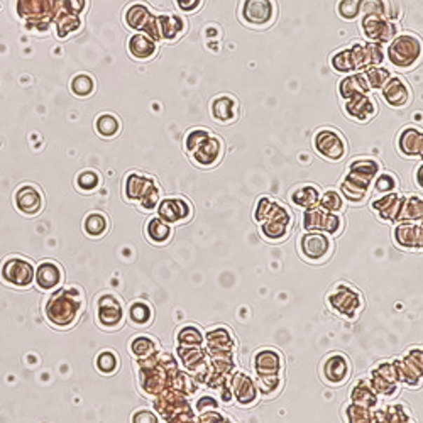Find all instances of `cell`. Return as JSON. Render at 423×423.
I'll return each instance as SVG.
<instances>
[{
  "label": "cell",
  "mask_w": 423,
  "mask_h": 423,
  "mask_svg": "<svg viewBox=\"0 0 423 423\" xmlns=\"http://www.w3.org/2000/svg\"><path fill=\"white\" fill-rule=\"evenodd\" d=\"M398 151L408 158L420 156L423 159V130L418 127H405L398 135Z\"/></svg>",
  "instance_id": "7402d4cb"
},
{
  "label": "cell",
  "mask_w": 423,
  "mask_h": 423,
  "mask_svg": "<svg viewBox=\"0 0 423 423\" xmlns=\"http://www.w3.org/2000/svg\"><path fill=\"white\" fill-rule=\"evenodd\" d=\"M14 205L22 215L36 217L44 208V195L38 184L22 183L14 192Z\"/></svg>",
  "instance_id": "9c48e42d"
},
{
  "label": "cell",
  "mask_w": 423,
  "mask_h": 423,
  "mask_svg": "<svg viewBox=\"0 0 423 423\" xmlns=\"http://www.w3.org/2000/svg\"><path fill=\"white\" fill-rule=\"evenodd\" d=\"M361 27L369 43H389L398 34L396 24L389 20V18H381V15H365L361 22Z\"/></svg>",
  "instance_id": "8fae6325"
},
{
  "label": "cell",
  "mask_w": 423,
  "mask_h": 423,
  "mask_svg": "<svg viewBox=\"0 0 423 423\" xmlns=\"http://www.w3.org/2000/svg\"><path fill=\"white\" fill-rule=\"evenodd\" d=\"M369 90L371 88H369L364 73H351L339 83V93L344 100L364 95V93H369Z\"/></svg>",
  "instance_id": "484cf974"
},
{
  "label": "cell",
  "mask_w": 423,
  "mask_h": 423,
  "mask_svg": "<svg viewBox=\"0 0 423 423\" xmlns=\"http://www.w3.org/2000/svg\"><path fill=\"white\" fill-rule=\"evenodd\" d=\"M300 253H302L303 260L311 262H322L330 256L332 241L322 232H307L305 236L302 237V241H300Z\"/></svg>",
  "instance_id": "30bf717a"
},
{
  "label": "cell",
  "mask_w": 423,
  "mask_h": 423,
  "mask_svg": "<svg viewBox=\"0 0 423 423\" xmlns=\"http://www.w3.org/2000/svg\"><path fill=\"white\" fill-rule=\"evenodd\" d=\"M153 318H154V311H153V307H151L149 303L139 300V302H134L133 305H130L129 320L133 325L145 327V325H147V323L153 322Z\"/></svg>",
  "instance_id": "8d00e7d4"
},
{
  "label": "cell",
  "mask_w": 423,
  "mask_h": 423,
  "mask_svg": "<svg viewBox=\"0 0 423 423\" xmlns=\"http://www.w3.org/2000/svg\"><path fill=\"white\" fill-rule=\"evenodd\" d=\"M349 376H351V363L347 356L334 352L327 357L323 363V377L328 384H344Z\"/></svg>",
  "instance_id": "d6986e66"
},
{
  "label": "cell",
  "mask_w": 423,
  "mask_h": 423,
  "mask_svg": "<svg viewBox=\"0 0 423 423\" xmlns=\"http://www.w3.org/2000/svg\"><path fill=\"white\" fill-rule=\"evenodd\" d=\"M403 202L405 199L403 196L396 195V192L386 193V195L381 196L380 200L372 202V208H375V212L381 217V219L391 220V219H396V217H400Z\"/></svg>",
  "instance_id": "d4e9b609"
},
{
  "label": "cell",
  "mask_w": 423,
  "mask_h": 423,
  "mask_svg": "<svg viewBox=\"0 0 423 423\" xmlns=\"http://www.w3.org/2000/svg\"><path fill=\"white\" fill-rule=\"evenodd\" d=\"M364 76L368 80L369 88L381 90L386 85V81L391 78V73H389V69L380 67V65H375V67H368L364 69Z\"/></svg>",
  "instance_id": "60d3db41"
},
{
  "label": "cell",
  "mask_w": 423,
  "mask_h": 423,
  "mask_svg": "<svg viewBox=\"0 0 423 423\" xmlns=\"http://www.w3.org/2000/svg\"><path fill=\"white\" fill-rule=\"evenodd\" d=\"M344 110H346L349 117L354 119L357 122H369L372 117H376L380 105H377V100L375 97L369 95V93H364V95L346 100Z\"/></svg>",
  "instance_id": "ac0fdd59"
},
{
  "label": "cell",
  "mask_w": 423,
  "mask_h": 423,
  "mask_svg": "<svg viewBox=\"0 0 423 423\" xmlns=\"http://www.w3.org/2000/svg\"><path fill=\"white\" fill-rule=\"evenodd\" d=\"M159 41H176L187 32L188 22L182 14L156 15Z\"/></svg>",
  "instance_id": "ffe728a7"
},
{
  "label": "cell",
  "mask_w": 423,
  "mask_h": 423,
  "mask_svg": "<svg viewBox=\"0 0 423 423\" xmlns=\"http://www.w3.org/2000/svg\"><path fill=\"white\" fill-rule=\"evenodd\" d=\"M239 18L246 26L266 29L278 18L276 0H242Z\"/></svg>",
  "instance_id": "277c9868"
},
{
  "label": "cell",
  "mask_w": 423,
  "mask_h": 423,
  "mask_svg": "<svg viewBox=\"0 0 423 423\" xmlns=\"http://www.w3.org/2000/svg\"><path fill=\"white\" fill-rule=\"evenodd\" d=\"M192 203L182 196H168L158 205V217L168 224H183L192 219Z\"/></svg>",
  "instance_id": "4fadbf2b"
},
{
  "label": "cell",
  "mask_w": 423,
  "mask_h": 423,
  "mask_svg": "<svg viewBox=\"0 0 423 423\" xmlns=\"http://www.w3.org/2000/svg\"><path fill=\"white\" fill-rule=\"evenodd\" d=\"M129 351L137 359H147V357L154 356V352L158 351V342L154 340V337L137 335L129 342Z\"/></svg>",
  "instance_id": "d590c367"
},
{
  "label": "cell",
  "mask_w": 423,
  "mask_h": 423,
  "mask_svg": "<svg viewBox=\"0 0 423 423\" xmlns=\"http://www.w3.org/2000/svg\"><path fill=\"white\" fill-rule=\"evenodd\" d=\"M95 365L98 371L105 376L116 375L119 369V356L114 351H102L97 356Z\"/></svg>",
  "instance_id": "b9f144b4"
},
{
  "label": "cell",
  "mask_w": 423,
  "mask_h": 423,
  "mask_svg": "<svg viewBox=\"0 0 423 423\" xmlns=\"http://www.w3.org/2000/svg\"><path fill=\"white\" fill-rule=\"evenodd\" d=\"M349 423H371V415H369L368 408L361 405H351L349 408Z\"/></svg>",
  "instance_id": "c3c4849f"
},
{
  "label": "cell",
  "mask_w": 423,
  "mask_h": 423,
  "mask_svg": "<svg viewBox=\"0 0 423 423\" xmlns=\"http://www.w3.org/2000/svg\"><path fill=\"white\" fill-rule=\"evenodd\" d=\"M302 225L307 232L322 231L327 234H337L340 232V227H342V220L335 213L323 210V208L311 207L303 215Z\"/></svg>",
  "instance_id": "7c38bea8"
},
{
  "label": "cell",
  "mask_w": 423,
  "mask_h": 423,
  "mask_svg": "<svg viewBox=\"0 0 423 423\" xmlns=\"http://www.w3.org/2000/svg\"><path fill=\"white\" fill-rule=\"evenodd\" d=\"M58 7V0H18V14L27 29H48Z\"/></svg>",
  "instance_id": "3957f363"
},
{
  "label": "cell",
  "mask_w": 423,
  "mask_h": 423,
  "mask_svg": "<svg viewBox=\"0 0 423 423\" xmlns=\"http://www.w3.org/2000/svg\"><path fill=\"white\" fill-rule=\"evenodd\" d=\"M146 236L153 244L164 246L173 239V227L161 217H151L146 224Z\"/></svg>",
  "instance_id": "83f0119b"
},
{
  "label": "cell",
  "mask_w": 423,
  "mask_h": 423,
  "mask_svg": "<svg viewBox=\"0 0 423 423\" xmlns=\"http://www.w3.org/2000/svg\"><path fill=\"white\" fill-rule=\"evenodd\" d=\"M154 184H156V180L153 176L137 173V171L127 173L124 178L126 199L130 200V202H141L142 196H145Z\"/></svg>",
  "instance_id": "44dd1931"
},
{
  "label": "cell",
  "mask_w": 423,
  "mask_h": 423,
  "mask_svg": "<svg viewBox=\"0 0 423 423\" xmlns=\"http://www.w3.org/2000/svg\"><path fill=\"white\" fill-rule=\"evenodd\" d=\"M423 58V41L412 32H401L388 46V60L398 69H413Z\"/></svg>",
  "instance_id": "7a4b0ae2"
},
{
  "label": "cell",
  "mask_w": 423,
  "mask_h": 423,
  "mask_svg": "<svg viewBox=\"0 0 423 423\" xmlns=\"http://www.w3.org/2000/svg\"><path fill=\"white\" fill-rule=\"evenodd\" d=\"M290 202L300 208H311L320 202V192L315 184H300L290 192Z\"/></svg>",
  "instance_id": "f546056e"
},
{
  "label": "cell",
  "mask_w": 423,
  "mask_h": 423,
  "mask_svg": "<svg viewBox=\"0 0 423 423\" xmlns=\"http://www.w3.org/2000/svg\"><path fill=\"white\" fill-rule=\"evenodd\" d=\"M205 0H175L176 7H178L180 12L183 14H195L203 7Z\"/></svg>",
  "instance_id": "f907efd6"
},
{
  "label": "cell",
  "mask_w": 423,
  "mask_h": 423,
  "mask_svg": "<svg viewBox=\"0 0 423 423\" xmlns=\"http://www.w3.org/2000/svg\"><path fill=\"white\" fill-rule=\"evenodd\" d=\"M398 187H400V183H398V178L393 173H383V175L376 176L375 190L377 193H381V195H386V193H394L398 190Z\"/></svg>",
  "instance_id": "bcb514c9"
},
{
  "label": "cell",
  "mask_w": 423,
  "mask_h": 423,
  "mask_svg": "<svg viewBox=\"0 0 423 423\" xmlns=\"http://www.w3.org/2000/svg\"><path fill=\"white\" fill-rule=\"evenodd\" d=\"M34 281L41 291H56L63 286L65 271L60 262L44 260L39 262L38 269L34 273Z\"/></svg>",
  "instance_id": "5bb4252c"
},
{
  "label": "cell",
  "mask_w": 423,
  "mask_h": 423,
  "mask_svg": "<svg viewBox=\"0 0 423 423\" xmlns=\"http://www.w3.org/2000/svg\"><path fill=\"white\" fill-rule=\"evenodd\" d=\"M208 110H210V117L213 121L219 122L222 126L234 124L239 119L241 114L239 102H237L236 97L229 95V93H222V95L212 98L210 109Z\"/></svg>",
  "instance_id": "9a60e30c"
},
{
  "label": "cell",
  "mask_w": 423,
  "mask_h": 423,
  "mask_svg": "<svg viewBox=\"0 0 423 423\" xmlns=\"http://www.w3.org/2000/svg\"><path fill=\"white\" fill-rule=\"evenodd\" d=\"M224 142L219 135L210 134L207 139L193 151L192 159L193 163L199 164L202 168H212L215 164H219V161L224 158Z\"/></svg>",
  "instance_id": "2e32d148"
},
{
  "label": "cell",
  "mask_w": 423,
  "mask_h": 423,
  "mask_svg": "<svg viewBox=\"0 0 423 423\" xmlns=\"http://www.w3.org/2000/svg\"><path fill=\"white\" fill-rule=\"evenodd\" d=\"M320 207H322L323 210L335 213V212L342 210L344 200L337 190H327L322 195V199H320Z\"/></svg>",
  "instance_id": "ee69618b"
},
{
  "label": "cell",
  "mask_w": 423,
  "mask_h": 423,
  "mask_svg": "<svg viewBox=\"0 0 423 423\" xmlns=\"http://www.w3.org/2000/svg\"><path fill=\"white\" fill-rule=\"evenodd\" d=\"M232 391L241 405H250L257 398V384H254V381L248 375L239 372L234 376Z\"/></svg>",
  "instance_id": "4316f807"
},
{
  "label": "cell",
  "mask_w": 423,
  "mask_h": 423,
  "mask_svg": "<svg viewBox=\"0 0 423 423\" xmlns=\"http://www.w3.org/2000/svg\"><path fill=\"white\" fill-rule=\"evenodd\" d=\"M328 305L335 310V314L352 318L363 308V297L347 283H337L335 288L328 293Z\"/></svg>",
  "instance_id": "52a82bcc"
},
{
  "label": "cell",
  "mask_w": 423,
  "mask_h": 423,
  "mask_svg": "<svg viewBox=\"0 0 423 423\" xmlns=\"http://www.w3.org/2000/svg\"><path fill=\"white\" fill-rule=\"evenodd\" d=\"M151 18H153V14H151L149 7L142 2L130 4L124 12V22L127 26H129L130 29L141 31V32L145 31V27L147 26V22H149Z\"/></svg>",
  "instance_id": "f1b7e54d"
},
{
  "label": "cell",
  "mask_w": 423,
  "mask_h": 423,
  "mask_svg": "<svg viewBox=\"0 0 423 423\" xmlns=\"http://www.w3.org/2000/svg\"><path fill=\"white\" fill-rule=\"evenodd\" d=\"M357 12L363 18L365 15H381V18H391L389 7L386 0H356Z\"/></svg>",
  "instance_id": "ab89813d"
},
{
  "label": "cell",
  "mask_w": 423,
  "mask_h": 423,
  "mask_svg": "<svg viewBox=\"0 0 423 423\" xmlns=\"http://www.w3.org/2000/svg\"><path fill=\"white\" fill-rule=\"evenodd\" d=\"M34 266L29 260L22 256H11L0 266V279L7 286L14 288H29L34 281Z\"/></svg>",
  "instance_id": "5b68a950"
},
{
  "label": "cell",
  "mask_w": 423,
  "mask_h": 423,
  "mask_svg": "<svg viewBox=\"0 0 423 423\" xmlns=\"http://www.w3.org/2000/svg\"><path fill=\"white\" fill-rule=\"evenodd\" d=\"M69 90L75 97L87 98L97 90V80L90 73H76L69 81Z\"/></svg>",
  "instance_id": "e575fe53"
},
{
  "label": "cell",
  "mask_w": 423,
  "mask_h": 423,
  "mask_svg": "<svg viewBox=\"0 0 423 423\" xmlns=\"http://www.w3.org/2000/svg\"><path fill=\"white\" fill-rule=\"evenodd\" d=\"M127 51L134 60L147 61L154 58L156 53H158V43L145 32H137L127 41Z\"/></svg>",
  "instance_id": "603a6c76"
},
{
  "label": "cell",
  "mask_w": 423,
  "mask_h": 423,
  "mask_svg": "<svg viewBox=\"0 0 423 423\" xmlns=\"http://www.w3.org/2000/svg\"><path fill=\"white\" fill-rule=\"evenodd\" d=\"M133 423H159V420L149 410H139L133 415Z\"/></svg>",
  "instance_id": "816d5d0a"
},
{
  "label": "cell",
  "mask_w": 423,
  "mask_h": 423,
  "mask_svg": "<svg viewBox=\"0 0 423 423\" xmlns=\"http://www.w3.org/2000/svg\"><path fill=\"white\" fill-rule=\"evenodd\" d=\"M83 291L69 286V288H60L46 302L44 315L46 320L56 328H69L76 323L83 311Z\"/></svg>",
  "instance_id": "6da1fadb"
},
{
  "label": "cell",
  "mask_w": 423,
  "mask_h": 423,
  "mask_svg": "<svg viewBox=\"0 0 423 423\" xmlns=\"http://www.w3.org/2000/svg\"><path fill=\"white\" fill-rule=\"evenodd\" d=\"M314 149L327 161H340L347 154V141L334 127H323L314 135Z\"/></svg>",
  "instance_id": "8992f818"
},
{
  "label": "cell",
  "mask_w": 423,
  "mask_h": 423,
  "mask_svg": "<svg viewBox=\"0 0 423 423\" xmlns=\"http://www.w3.org/2000/svg\"><path fill=\"white\" fill-rule=\"evenodd\" d=\"M210 134V130L205 129V127H193V129L188 130L187 135H184V151H187V153H193Z\"/></svg>",
  "instance_id": "7bdbcfd3"
},
{
  "label": "cell",
  "mask_w": 423,
  "mask_h": 423,
  "mask_svg": "<svg viewBox=\"0 0 423 423\" xmlns=\"http://www.w3.org/2000/svg\"><path fill=\"white\" fill-rule=\"evenodd\" d=\"M95 130L100 137L112 139L122 130V121L117 114L102 112L95 119Z\"/></svg>",
  "instance_id": "4dcf8cb0"
},
{
  "label": "cell",
  "mask_w": 423,
  "mask_h": 423,
  "mask_svg": "<svg viewBox=\"0 0 423 423\" xmlns=\"http://www.w3.org/2000/svg\"><path fill=\"white\" fill-rule=\"evenodd\" d=\"M110 222L104 212H90L83 220V231L92 239H100L109 232Z\"/></svg>",
  "instance_id": "1f68e13d"
},
{
  "label": "cell",
  "mask_w": 423,
  "mask_h": 423,
  "mask_svg": "<svg viewBox=\"0 0 423 423\" xmlns=\"http://www.w3.org/2000/svg\"><path fill=\"white\" fill-rule=\"evenodd\" d=\"M254 368L260 376H276L281 369V356L273 349H262L254 356Z\"/></svg>",
  "instance_id": "cb8c5ba5"
},
{
  "label": "cell",
  "mask_w": 423,
  "mask_h": 423,
  "mask_svg": "<svg viewBox=\"0 0 423 423\" xmlns=\"http://www.w3.org/2000/svg\"><path fill=\"white\" fill-rule=\"evenodd\" d=\"M330 65H332V68H334L335 72H339V73H349V75H351V73L357 72L354 55H352L351 48H346V49H340V51H337L335 55L330 58Z\"/></svg>",
  "instance_id": "74e56055"
},
{
  "label": "cell",
  "mask_w": 423,
  "mask_h": 423,
  "mask_svg": "<svg viewBox=\"0 0 423 423\" xmlns=\"http://www.w3.org/2000/svg\"><path fill=\"white\" fill-rule=\"evenodd\" d=\"M339 14H340V18H344L347 20L356 19L357 15H359V12H357L356 0H342V2L339 4Z\"/></svg>",
  "instance_id": "681fc988"
},
{
  "label": "cell",
  "mask_w": 423,
  "mask_h": 423,
  "mask_svg": "<svg viewBox=\"0 0 423 423\" xmlns=\"http://www.w3.org/2000/svg\"><path fill=\"white\" fill-rule=\"evenodd\" d=\"M97 323L105 330H117L124 323V303L116 295H100L97 300Z\"/></svg>",
  "instance_id": "ba28073f"
},
{
  "label": "cell",
  "mask_w": 423,
  "mask_h": 423,
  "mask_svg": "<svg viewBox=\"0 0 423 423\" xmlns=\"http://www.w3.org/2000/svg\"><path fill=\"white\" fill-rule=\"evenodd\" d=\"M349 173L364 180V182L371 183L377 176V173H380V163L369 158H359L349 166Z\"/></svg>",
  "instance_id": "836d02e7"
},
{
  "label": "cell",
  "mask_w": 423,
  "mask_h": 423,
  "mask_svg": "<svg viewBox=\"0 0 423 423\" xmlns=\"http://www.w3.org/2000/svg\"><path fill=\"white\" fill-rule=\"evenodd\" d=\"M102 184V176L95 170H83L76 175L75 187L81 193H93Z\"/></svg>",
  "instance_id": "f35d334b"
},
{
  "label": "cell",
  "mask_w": 423,
  "mask_h": 423,
  "mask_svg": "<svg viewBox=\"0 0 423 423\" xmlns=\"http://www.w3.org/2000/svg\"><path fill=\"white\" fill-rule=\"evenodd\" d=\"M415 183H417L418 188L423 190V163L418 164L417 171H415Z\"/></svg>",
  "instance_id": "f5cc1de1"
},
{
  "label": "cell",
  "mask_w": 423,
  "mask_h": 423,
  "mask_svg": "<svg viewBox=\"0 0 423 423\" xmlns=\"http://www.w3.org/2000/svg\"><path fill=\"white\" fill-rule=\"evenodd\" d=\"M88 9V0H58V7L56 11L65 12V14H72L81 18L83 12Z\"/></svg>",
  "instance_id": "f6af8a7d"
},
{
  "label": "cell",
  "mask_w": 423,
  "mask_h": 423,
  "mask_svg": "<svg viewBox=\"0 0 423 423\" xmlns=\"http://www.w3.org/2000/svg\"><path fill=\"white\" fill-rule=\"evenodd\" d=\"M368 187L369 183L364 182V180L357 178L354 175H346V178L342 180V184H340V192L347 196V200L351 202H363L365 193H368Z\"/></svg>",
  "instance_id": "d6a6232c"
},
{
  "label": "cell",
  "mask_w": 423,
  "mask_h": 423,
  "mask_svg": "<svg viewBox=\"0 0 423 423\" xmlns=\"http://www.w3.org/2000/svg\"><path fill=\"white\" fill-rule=\"evenodd\" d=\"M383 100L393 109H403L412 102V88L401 76H393L381 88Z\"/></svg>",
  "instance_id": "e0dca14e"
},
{
  "label": "cell",
  "mask_w": 423,
  "mask_h": 423,
  "mask_svg": "<svg viewBox=\"0 0 423 423\" xmlns=\"http://www.w3.org/2000/svg\"><path fill=\"white\" fill-rule=\"evenodd\" d=\"M159 202H161V192H159L158 183H156L154 187L142 196L141 202H139V207H141V210L145 212H153L154 208H158Z\"/></svg>",
  "instance_id": "7dc6e473"
}]
</instances>
